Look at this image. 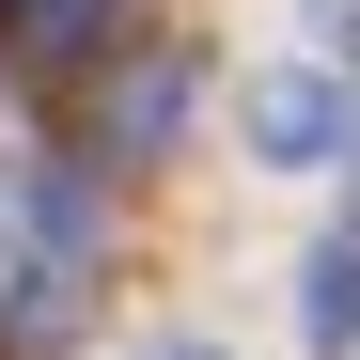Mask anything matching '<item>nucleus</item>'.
Returning a JSON list of instances; mask_svg holds the SVG:
<instances>
[{
  "mask_svg": "<svg viewBox=\"0 0 360 360\" xmlns=\"http://www.w3.org/2000/svg\"><path fill=\"white\" fill-rule=\"evenodd\" d=\"M172 360H219V345H172Z\"/></svg>",
  "mask_w": 360,
  "mask_h": 360,
  "instance_id": "0eeeda50",
  "label": "nucleus"
},
{
  "mask_svg": "<svg viewBox=\"0 0 360 360\" xmlns=\"http://www.w3.org/2000/svg\"><path fill=\"white\" fill-rule=\"evenodd\" d=\"M0 157H16V110H0Z\"/></svg>",
  "mask_w": 360,
  "mask_h": 360,
  "instance_id": "423d86ee",
  "label": "nucleus"
},
{
  "mask_svg": "<svg viewBox=\"0 0 360 360\" xmlns=\"http://www.w3.org/2000/svg\"><path fill=\"white\" fill-rule=\"evenodd\" d=\"M188 126V47H141V63H94V157H157Z\"/></svg>",
  "mask_w": 360,
  "mask_h": 360,
  "instance_id": "f257e3e1",
  "label": "nucleus"
},
{
  "mask_svg": "<svg viewBox=\"0 0 360 360\" xmlns=\"http://www.w3.org/2000/svg\"><path fill=\"white\" fill-rule=\"evenodd\" d=\"M345 63H360V16H345Z\"/></svg>",
  "mask_w": 360,
  "mask_h": 360,
  "instance_id": "6e6552de",
  "label": "nucleus"
},
{
  "mask_svg": "<svg viewBox=\"0 0 360 360\" xmlns=\"http://www.w3.org/2000/svg\"><path fill=\"white\" fill-rule=\"evenodd\" d=\"M0 63H32V79H94V63H110V0H0Z\"/></svg>",
  "mask_w": 360,
  "mask_h": 360,
  "instance_id": "20e7f679",
  "label": "nucleus"
},
{
  "mask_svg": "<svg viewBox=\"0 0 360 360\" xmlns=\"http://www.w3.org/2000/svg\"><path fill=\"white\" fill-rule=\"evenodd\" d=\"M94 329V266H63V251H32L16 282H0V360H63Z\"/></svg>",
  "mask_w": 360,
  "mask_h": 360,
  "instance_id": "7ed1b4c3",
  "label": "nucleus"
},
{
  "mask_svg": "<svg viewBox=\"0 0 360 360\" xmlns=\"http://www.w3.org/2000/svg\"><path fill=\"white\" fill-rule=\"evenodd\" d=\"M297 329H314V345H329V360H345V345H360V219H345V235H329V251H314V266H297Z\"/></svg>",
  "mask_w": 360,
  "mask_h": 360,
  "instance_id": "39448f33",
  "label": "nucleus"
},
{
  "mask_svg": "<svg viewBox=\"0 0 360 360\" xmlns=\"http://www.w3.org/2000/svg\"><path fill=\"white\" fill-rule=\"evenodd\" d=\"M251 157H266V172H329V157H345V94H329L314 63H266V79H251Z\"/></svg>",
  "mask_w": 360,
  "mask_h": 360,
  "instance_id": "f03ea898",
  "label": "nucleus"
}]
</instances>
